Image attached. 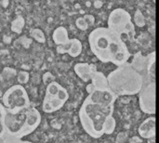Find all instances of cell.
<instances>
[{
    "label": "cell",
    "mask_w": 159,
    "mask_h": 143,
    "mask_svg": "<svg viewBox=\"0 0 159 143\" xmlns=\"http://www.w3.org/2000/svg\"><path fill=\"white\" fill-rule=\"evenodd\" d=\"M52 37L54 42L58 46H63L70 41V39L68 38V33L64 27H58L53 32Z\"/></svg>",
    "instance_id": "cell-9"
},
{
    "label": "cell",
    "mask_w": 159,
    "mask_h": 143,
    "mask_svg": "<svg viewBox=\"0 0 159 143\" xmlns=\"http://www.w3.org/2000/svg\"><path fill=\"white\" fill-rule=\"evenodd\" d=\"M57 51L59 53H69L72 57L78 56L82 51V45L79 40L77 39H70V41L63 45V46H58Z\"/></svg>",
    "instance_id": "cell-8"
},
{
    "label": "cell",
    "mask_w": 159,
    "mask_h": 143,
    "mask_svg": "<svg viewBox=\"0 0 159 143\" xmlns=\"http://www.w3.org/2000/svg\"><path fill=\"white\" fill-rule=\"evenodd\" d=\"M108 27L119 34H134V26L131 22L130 15L122 8L112 11L108 20Z\"/></svg>",
    "instance_id": "cell-5"
},
{
    "label": "cell",
    "mask_w": 159,
    "mask_h": 143,
    "mask_svg": "<svg viewBox=\"0 0 159 143\" xmlns=\"http://www.w3.org/2000/svg\"><path fill=\"white\" fill-rule=\"evenodd\" d=\"M75 70L79 75V77H81L84 81H92V83L87 87L89 93H92L95 91L110 90L107 78L104 76L103 74L97 72L93 66H90L86 63H79L75 65Z\"/></svg>",
    "instance_id": "cell-4"
},
{
    "label": "cell",
    "mask_w": 159,
    "mask_h": 143,
    "mask_svg": "<svg viewBox=\"0 0 159 143\" xmlns=\"http://www.w3.org/2000/svg\"><path fill=\"white\" fill-rule=\"evenodd\" d=\"M91 51L102 62H111L116 66L127 63L130 53L117 34L109 27L94 29L89 36Z\"/></svg>",
    "instance_id": "cell-2"
},
{
    "label": "cell",
    "mask_w": 159,
    "mask_h": 143,
    "mask_svg": "<svg viewBox=\"0 0 159 143\" xmlns=\"http://www.w3.org/2000/svg\"><path fill=\"white\" fill-rule=\"evenodd\" d=\"M25 24L24 19L21 16H18L11 23V30L17 34H20Z\"/></svg>",
    "instance_id": "cell-10"
},
{
    "label": "cell",
    "mask_w": 159,
    "mask_h": 143,
    "mask_svg": "<svg viewBox=\"0 0 159 143\" xmlns=\"http://www.w3.org/2000/svg\"><path fill=\"white\" fill-rule=\"evenodd\" d=\"M139 134L142 138L146 140L155 139L156 137V118L150 116L144 120L139 127Z\"/></svg>",
    "instance_id": "cell-7"
},
{
    "label": "cell",
    "mask_w": 159,
    "mask_h": 143,
    "mask_svg": "<svg viewBox=\"0 0 159 143\" xmlns=\"http://www.w3.org/2000/svg\"><path fill=\"white\" fill-rule=\"evenodd\" d=\"M140 107L142 111L148 114H154L156 112V85L150 82L145 87L143 85L139 97Z\"/></svg>",
    "instance_id": "cell-6"
},
{
    "label": "cell",
    "mask_w": 159,
    "mask_h": 143,
    "mask_svg": "<svg viewBox=\"0 0 159 143\" xmlns=\"http://www.w3.org/2000/svg\"><path fill=\"white\" fill-rule=\"evenodd\" d=\"M76 25L79 29L81 30H86L89 28V24L87 23V20H86V17L85 18H79L77 20H76Z\"/></svg>",
    "instance_id": "cell-12"
},
{
    "label": "cell",
    "mask_w": 159,
    "mask_h": 143,
    "mask_svg": "<svg viewBox=\"0 0 159 143\" xmlns=\"http://www.w3.org/2000/svg\"><path fill=\"white\" fill-rule=\"evenodd\" d=\"M110 90L116 96L135 95L143 85V76L129 63H125L108 75Z\"/></svg>",
    "instance_id": "cell-3"
},
{
    "label": "cell",
    "mask_w": 159,
    "mask_h": 143,
    "mask_svg": "<svg viewBox=\"0 0 159 143\" xmlns=\"http://www.w3.org/2000/svg\"><path fill=\"white\" fill-rule=\"evenodd\" d=\"M116 95L111 90L89 93L80 109V120L85 131L92 138L99 139L112 134L116 128L113 116Z\"/></svg>",
    "instance_id": "cell-1"
},
{
    "label": "cell",
    "mask_w": 159,
    "mask_h": 143,
    "mask_svg": "<svg viewBox=\"0 0 159 143\" xmlns=\"http://www.w3.org/2000/svg\"><path fill=\"white\" fill-rule=\"evenodd\" d=\"M30 34L32 35V37H34L36 41H38L40 43H44L46 40L45 35L40 29H32L30 32Z\"/></svg>",
    "instance_id": "cell-11"
}]
</instances>
